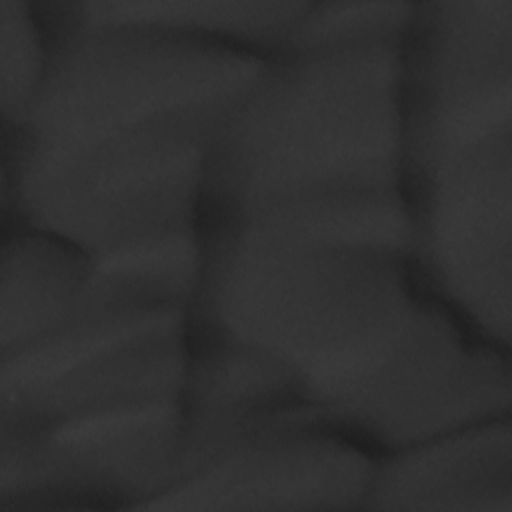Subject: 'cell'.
I'll return each mask as SVG.
<instances>
[{"label": "cell", "mask_w": 512, "mask_h": 512, "mask_svg": "<svg viewBox=\"0 0 512 512\" xmlns=\"http://www.w3.org/2000/svg\"><path fill=\"white\" fill-rule=\"evenodd\" d=\"M190 346L242 352L376 456L456 410L480 340L428 290L402 192H314L204 222Z\"/></svg>", "instance_id": "1"}, {"label": "cell", "mask_w": 512, "mask_h": 512, "mask_svg": "<svg viewBox=\"0 0 512 512\" xmlns=\"http://www.w3.org/2000/svg\"><path fill=\"white\" fill-rule=\"evenodd\" d=\"M44 82L2 148L38 166L154 174L204 160L270 60L132 28L48 38Z\"/></svg>", "instance_id": "2"}, {"label": "cell", "mask_w": 512, "mask_h": 512, "mask_svg": "<svg viewBox=\"0 0 512 512\" xmlns=\"http://www.w3.org/2000/svg\"><path fill=\"white\" fill-rule=\"evenodd\" d=\"M402 44L272 58L210 150L200 222L314 192H402Z\"/></svg>", "instance_id": "3"}, {"label": "cell", "mask_w": 512, "mask_h": 512, "mask_svg": "<svg viewBox=\"0 0 512 512\" xmlns=\"http://www.w3.org/2000/svg\"><path fill=\"white\" fill-rule=\"evenodd\" d=\"M376 462L310 408L244 416L184 434L142 510H362Z\"/></svg>", "instance_id": "4"}, {"label": "cell", "mask_w": 512, "mask_h": 512, "mask_svg": "<svg viewBox=\"0 0 512 512\" xmlns=\"http://www.w3.org/2000/svg\"><path fill=\"white\" fill-rule=\"evenodd\" d=\"M182 438L184 396L0 426V510H142L168 484Z\"/></svg>", "instance_id": "5"}, {"label": "cell", "mask_w": 512, "mask_h": 512, "mask_svg": "<svg viewBox=\"0 0 512 512\" xmlns=\"http://www.w3.org/2000/svg\"><path fill=\"white\" fill-rule=\"evenodd\" d=\"M188 308H76L36 342L0 352V426H36L118 402L184 396Z\"/></svg>", "instance_id": "6"}, {"label": "cell", "mask_w": 512, "mask_h": 512, "mask_svg": "<svg viewBox=\"0 0 512 512\" xmlns=\"http://www.w3.org/2000/svg\"><path fill=\"white\" fill-rule=\"evenodd\" d=\"M428 290L478 338L512 352V136L452 152L402 182Z\"/></svg>", "instance_id": "7"}, {"label": "cell", "mask_w": 512, "mask_h": 512, "mask_svg": "<svg viewBox=\"0 0 512 512\" xmlns=\"http://www.w3.org/2000/svg\"><path fill=\"white\" fill-rule=\"evenodd\" d=\"M362 510L512 512L510 416L378 456Z\"/></svg>", "instance_id": "8"}, {"label": "cell", "mask_w": 512, "mask_h": 512, "mask_svg": "<svg viewBox=\"0 0 512 512\" xmlns=\"http://www.w3.org/2000/svg\"><path fill=\"white\" fill-rule=\"evenodd\" d=\"M304 2H80L32 0L46 38L88 28H132L204 40L272 60Z\"/></svg>", "instance_id": "9"}, {"label": "cell", "mask_w": 512, "mask_h": 512, "mask_svg": "<svg viewBox=\"0 0 512 512\" xmlns=\"http://www.w3.org/2000/svg\"><path fill=\"white\" fill-rule=\"evenodd\" d=\"M90 258L46 230L2 226L0 352L20 350L78 308Z\"/></svg>", "instance_id": "10"}, {"label": "cell", "mask_w": 512, "mask_h": 512, "mask_svg": "<svg viewBox=\"0 0 512 512\" xmlns=\"http://www.w3.org/2000/svg\"><path fill=\"white\" fill-rule=\"evenodd\" d=\"M88 258L78 308H190L202 272L200 228L154 234Z\"/></svg>", "instance_id": "11"}, {"label": "cell", "mask_w": 512, "mask_h": 512, "mask_svg": "<svg viewBox=\"0 0 512 512\" xmlns=\"http://www.w3.org/2000/svg\"><path fill=\"white\" fill-rule=\"evenodd\" d=\"M414 2H308L280 54L322 48L404 42Z\"/></svg>", "instance_id": "12"}, {"label": "cell", "mask_w": 512, "mask_h": 512, "mask_svg": "<svg viewBox=\"0 0 512 512\" xmlns=\"http://www.w3.org/2000/svg\"><path fill=\"white\" fill-rule=\"evenodd\" d=\"M0 116L2 128L22 122L48 70L50 46L28 0H0Z\"/></svg>", "instance_id": "13"}]
</instances>
